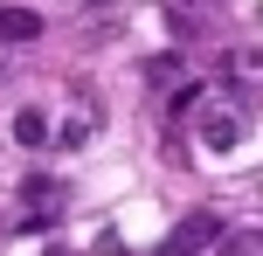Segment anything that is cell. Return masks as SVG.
I'll list each match as a JSON object with an SVG mask.
<instances>
[{
    "mask_svg": "<svg viewBox=\"0 0 263 256\" xmlns=\"http://www.w3.org/2000/svg\"><path fill=\"white\" fill-rule=\"evenodd\" d=\"M194 139L215 152V160H229V152L250 139V111H242V97H208L201 118H194Z\"/></svg>",
    "mask_w": 263,
    "mask_h": 256,
    "instance_id": "cell-1",
    "label": "cell"
},
{
    "mask_svg": "<svg viewBox=\"0 0 263 256\" xmlns=\"http://www.w3.org/2000/svg\"><path fill=\"white\" fill-rule=\"evenodd\" d=\"M215 243H222V222H215L208 208H194V215H180V222H173V235H166L153 256H208Z\"/></svg>",
    "mask_w": 263,
    "mask_h": 256,
    "instance_id": "cell-2",
    "label": "cell"
},
{
    "mask_svg": "<svg viewBox=\"0 0 263 256\" xmlns=\"http://www.w3.org/2000/svg\"><path fill=\"white\" fill-rule=\"evenodd\" d=\"M97 125H104V111H97L90 97H77V111L55 125V146H69V152H77V146H90V139H97Z\"/></svg>",
    "mask_w": 263,
    "mask_h": 256,
    "instance_id": "cell-3",
    "label": "cell"
},
{
    "mask_svg": "<svg viewBox=\"0 0 263 256\" xmlns=\"http://www.w3.org/2000/svg\"><path fill=\"white\" fill-rule=\"evenodd\" d=\"M14 146H28V152L55 146V125H49V111H42V104H21V111H14Z\"/></svg>",
    "mask_w": 263,
    "mask_h": 256,
    "instance_id": "cell-4",
    "label": "cell"
},
{
    "mask_svg": "<svg viewBox=\"0 0 263 256\" xmlns=\"http://www.w3.org/2000/svg\"><path fill=\"white\" fill-rule=\"evenodd\" d=\"M0 42H42V14L35 7H0Z\"/></svg>",
    "mask_w": 263,
    "mask_h": 256,
    "instance_id": "cell-5",
    "label": "cell"
},
{
    "mask_svg": "<svg viewBox=\"0 0 263 256\" xmlns=\"http://www.w3.org/2000/svg\"><path fill=\"white\" fill-rule=\"evenodd\" d=\"M145 83H173V90H180V55H153V63H145Z\"/></svg>",
    "mask_w": 263,
    "mask_h": 256,
    "instance_id": "cell-6",
    "label": "cell"
},
{
    "mask_svg": "<svg viewBox=\"0 0 263 256\" xmlns=\"http://www.w3.org/2000/svg\"><path fill=\"white\" fill-rule=\"evenodd\" d=\"M236 76H250V83L263 76V49H236Z\"/></svg>",
    "mask_w": 263,
    "mask_h": 256,
    "instance_id": "cell-7",
    "label": "cell"
},
{
    "mask_svg": "<svg viewBox=\"0 0 263 256\" xmlns=\"http://www.w3.org/2000/svg\"><path fill=\"white\" fill-rule=\"evenodd\" d=\"M256 249V235H222V243H215V256H250Z\"/></svg>",
    "mask_w": 263,
    "mask_h": 256,
    "instance_id": "cell-8",
    "label": "cell"
},
{
    "mask_svg": "<svg viewBox=\"0 0 263 256\" xmlns=\"http://www.w3.org/2000/svg\"><path fill=\"white\" fill-rule=\"evenodd\" d=\"M97 256H125V243H118V229H104V235H97Z\"/></svg>",
    "mask_w": 263,
    "mask_h": 256,
    "instance_id": "cell-9",
    "label": "cell"
},
{
    "mask_svg": "<svg viewBox=\"0 0 263 256\" xmlns=\"http://www.w3.org/2000/svg\"><path fill=\"white\" fill-rule=\"evenodd\" d=\"M42 256H69V249H63V243H42Z\"/></svg>",
    "mask_w": 263,
    "mask_h": 256,
    "instance_id": "cell-10",
    "label": "cell"
}]
</instances>
